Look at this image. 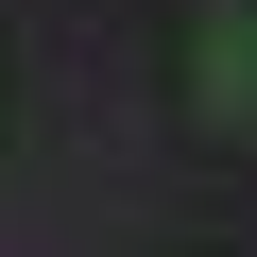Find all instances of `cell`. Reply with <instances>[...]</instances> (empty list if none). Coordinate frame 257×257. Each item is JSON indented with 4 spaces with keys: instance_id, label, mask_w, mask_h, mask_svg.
Instances as JSON below:
<instances>
[{
    "instance_id": "cell-1",
    "label": "cell",
    "mask_w": 257,
    "mask_h": 257,
    "mask_svg": "<svg viewBox=\"0 0 257 257\" xmlns=\"http://www.w3.org/2000/svg\"><path fill=\"white\" fill-rule=\"evenodd\" d=\"M189 103L223 120V138L257 120V0H189Z\"/></svg>"
}]
</instances>
